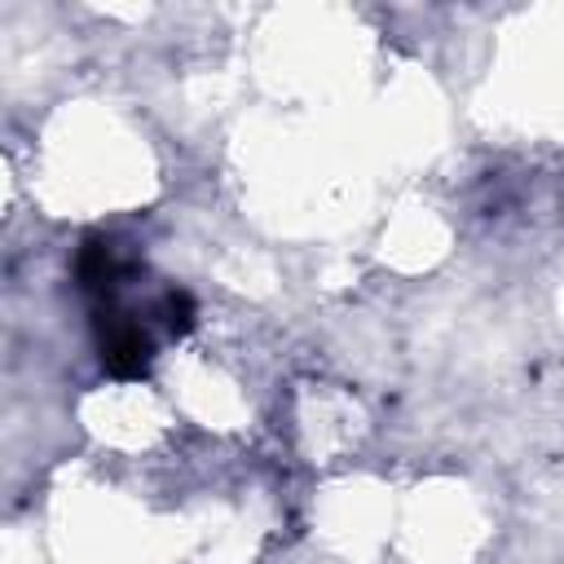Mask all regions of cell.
<instances>
[{
  "label": "cell",
  "mask_w": 564,
  "mask_h": 564,
  "mask_svg": "<svg viewBox=\"0 0 564 564\" xmlns=\"http://www.w3.org/2000/svg\"><path fill=\"white\" fill-rule=\"evenodd\" d=\"M93 339H97V361L106 375L115 379H145L154 366V339L145 335V326L119 308V300L110 304H93Z\"/></svg>",
  "instance_id": "1"
},
{
  "label": "cell",
  "mask_w": 564,
  "mask_h": 564,
  "mask_svg": "<svg viewBox=\"0 0 564 564\" xmlns=\"http://www.w3.org/2000/svg\"><path fill=\"white\" fill-rule=\"evenodd\" d=\"M128 273H132V264L119 260V251H115L110 238H97V234H93V238L79 242V251H75V282H79V291H84L93 304L119 300V286H123Z\"/></svg>",
  "instance_id": "2"
},
{
  "label": "cell",
  "mask_w": 564,
  "mask_h": 564,
  "mask_svg": "<svg viewBox=\"0 0 564 564\" xmlns=\"http://www.w3.org/2000/svg\"><path fill=\"white\" fill-rule=\"evenodd\" d=\"M159 313H163V322H167V330H172L176 339L198 326V304H194L189 291H167V295L159 300Z\"/></svg>",
  "instance_id": "3"
}]
</instances>
